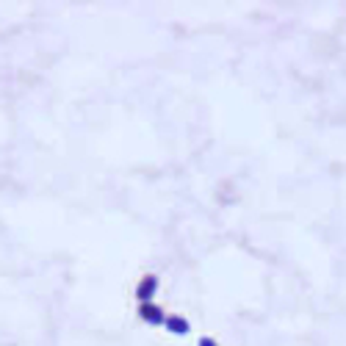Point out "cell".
<instances>
[{
  "label": "cell",
  "mask_w": 346,
  "mask_h": 346,
  "mask_svg": "<svg viewBox=\"0 0 346 346\" xmlns=\"http://www.w3.org/2000/svg\"><path fill=\"white\" fill-rule=\"evenodd\" d=\"M138 316L147 319L150 324H163V322H166V319H163V313H161V307L153 305V302H141V307H138Z\"/></svg>",
  "instance_id": "1"
},
{
  "label": "cell",
  "mask_w": 346,
  "mask_h": 346,
  "mask_svg": "<svg viewBox=\"0 0 346 346\" xmlns=\"http://www.w3.org/2000/svg\"><path fill=\"white\" fill-rule=\"evenodd\" d=\"M155 288H158V280H155L153 274H147L141 282H138V288H136V297L141 299V302H150V297L155 294Z\"/></svg>",
  "instance_id": "2"
},
{
  "label": "cell",
  "mask_w": 346,
  "mask_h": 346,
  "mask_svg": "<svg viewBox=\"0 0 346 346\" xmlns=\"http://www.w3.org/2000/svg\"><path fill=\"white\" fill-rule=\"evenodd\" d=\"M163 324H166V327H169V330H172V332H180V335H186V332H188V322H186V319L169 316V319H166V322H163Z\"/></svg>",
  "instance_id": "3"
},
{
  "label": "cell",
  "mask_w": 346,
  "mask_h": 346,
  "mask_svg": "<svg viewBox=\"0 0 346 346\" xmlns=\"http://www.w3.org/2000/svg\"><path fill=\"white\" fill-rule=\"evenodd\" d=\"M199 346H216V341H213V338H203V341H199Z\"/></svg>",
  "instance_id": "4"
}]
</instances>
